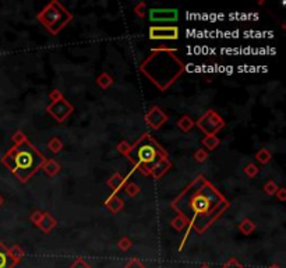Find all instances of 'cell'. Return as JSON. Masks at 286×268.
I'll list each match as a JSON object with an SVG mask.
<instances>
[{
  "label": "cell",
  "mask_w": 286,
  "mask_h": 268,
  "mask_svg": "<svg viewBox=\"0 0 286 268\" xmlns=\"http://www.w3.org/2000/svg\"><path fill=\"white\" fill-rule=\"evenodd\" d=\"M255 228H257L255 222L250 220V218H245V220H242L240 222H239V225H237V229H239V230H240V232L246 236L251 235L254 230H255Z\"/></svg>",
  "instance_id": "cell-17"
},
{
  "label": "cell",
  "mask_w": 286,
  "mask_h": 268,
  "mask_svg": "<svg viewBox=\"0 0 286 268\" xmlns=\"http://www.w3.org/2000/svg\"><path fill=\"white\" fill-rule=\"evenodd\" d=\"M62 98H65V95L59 91V89H52L49 92V99L50 102H56V101H60Z\"/></svg>",
  "instance_id": "cell-36"
},
{
  "label": "cell",
  "mask_w": 286,
  "mask_h": 268,
  "mask_svg": "<svg viewBox=\"0 0 286 268\" xmlns=\"http://www.w3.org/2000/svg\"><path fill=\"white\" fill-rule=\"evenodd\" d=\"M243 172H245V175L247 176V178L254 179L255 176H257V175H258V173H260V168H258L255 163L250 162V163H247V165H246Z\"/></svg>",
  "instance_id": "cell-27"
},
{
  "label": "cell",
  "mask_w": 286,
  "mask_h": 268,
  "mask_svg": "<svg viewBox=\"0 0 286 268\" xmlns=\"http://www.w3.org/2000/svg\"><path fill=\"white\" fill-rule=\"evenodd\" d=\"M194 159H196L197 162H200V163L205 162V161L208 159V151H207L205 148H200V150H197L196 153H194Z\"/></svg>",
  "instance_id": "cell-29"
},
{
  "label": "cell",
  "mask_w": 286,
  "mask_h": 268,
  "mask_svg": "<svg viewBox=\"0 0 286 268\" xmlns=\"http://www.w3.org/2000/svg\"><path fill=\"white\" fill-rule=\"evenodd\" d=\"M1 204H3V197L0 195V205H1Z\"/></svg>",
  "instance_id": "cell-40"
},
{
  "label": "cell",
  "mask_w": 286,
  "mask_h": 268,
  "mask_svg": "<svg viewBox=\"0 0 286 268\" xmlns=\"http://www.w3.org/2000/svg\"><path fill=\"white\" fill-rule=\"evenodd\" d=\"M113 82H114V78L110 76L109 73H101L97 77V80H95V84L98 85L99 88H102V89H107V88H110L112 85H113Z\"/></svg>",
  "instance_id": "cell-18"
},
{
  "label": "cell",
  "mask_w": 286,
  "mask_h": 268,
  "mask_svg": "<svg viewBox=\"0 0 286 268\" xmlns=\"http://www.w3.org/2000/svg\"><path fill=\"white\" fill-rule=\"evenodd\" d=\"M229 207L226 197L204 175H197L171 203L172 210L187 221L190 229L198 235L213 227Z\"/></svg>",
  "instance_id": "cell-1"
},
{
  "label": "cell",
  "mask_w": 286,
  "mask_h": 268,
  "mask_svg": "<svg viewBox=\"0 0 286 268\" xmlns=\"http://www.w3.org/2000/svg\"><path fill=\"white\" fill-rule=\"evenodd\" d=\"M126 158L133 163V166L137 171L147 176L151 173L156 163L164 159H169V155L159 146L155 138L149 136L148 133H144L130 147V151L126 155Z\"/></svg>",
  "instance_id": "cell-4"
},
{
  "label": "cell",
  "mask_w": 286,
  "mask_h": 268,
  "mask_svg": "<svg viewBox=\"0 0 286 268\" xmlns=\"http://www.w3.org/2000/svg\"><path fill=\"white\" fill-rule=\"evenodd\" d=\"M70 268H91V264L88 261L85 260V259H82V257H78L77 260L74 261L73 264H72V267Z\"/></svg>",
  "instance_id": "cell-33"
},
{
  "label": "cell",
  "mask_w": 286,
  "mask_h": 268,
  "mask_svg": "<svg viewBox=\"0 0 286 268\" xmlns=\"http://www.w3.org/2000/svg\"><path fill=\"white\" fill-rule=\"evenodd\" d=\"M171 168H172L171 161H169V159H164V161H161V162L156 163L155 166L152 168V171H151V173H149V175H151V176H152L154 179H156V180H158V179H161L162 176H165V175L169 172V169H171Z\"/></svg>",
  "instance_id": "cell-13"
},
{
  "label": "cell",
  "mask_w": 286,
  "mask_h": 268,
  "mask_svg": "<svg viewBox=\"0 0 286 268\" xmlns=\"http://www.w3.org/2000/svg\"><path fill=\"white\" fill-rule=\"evenodd\" d=\"M221 268H246V267L243 266V264H240V263H239L235 257H230V259H229V260L226 261V263H225Z\"/></svg>",
  "instance_id": "cell-32"
},
{
  "label": "cell",
  "mask_w": 286,
  "mask_h": 268,
  "mask_svg": "<svg viewBox=\"0 0 286 268\" xmlns=\"http://www.w3.org/2000/svg\"><path fill=\"white\" fill-rule=\"evenodd\" d=\"M57 222L56 220L50 215V214H48V212H43V217H42L41 222H39V225H38V228L41 229L43 233H49V232H52L55 228H56Z\"/></svg>",
  "instance_id": "cell-14"
},
{
  "label": "cell",
  "mask_w": 286,
  "mask_h": 268,
  "mask_svg": "<svg viewBox=\"0 0 286 268\" xmlns=\"http://www.w3.org/2000/svg\"><path fill=\"white\" fill-rule=\"evenodd\" d=\"M133 247V240H131L129 236H122L119 240H117V249L122 250V252H127Z\"/></svg>",
  "instance_id": "cell-26"
},
{
  "label": "cell",
  "mask_w": 286,
  "mask_h": 268,
  "mask_svg": "<svg viewBox=\"0 0 286 268\" xmlns=\"http://www.w3.org/2000/svg\"><path fill=\"white\" fill-rule=\"evenodd\" d=\"M42 217H43V211H39V210H36V211H34L31 214V217H30V221L33 222L35 227H38L39 225V222H41Z\"/></svg>",
  "instance_id": "cell-34"
},
{
  "label": "cell",
  "mask_w": 286,
  "mask_h": 268,
  "mask_svg": "<svg viewBox=\"0 0 286 268\" xmlns=\"http://www.w3.org/2000/svg\"><path fill=\"white\" fill-rule=\"evenodd\" d=\"M171 227L175 229V230H178V232H181L183 229L186 227H188V222L181 215H176L173 220L171 221ZM188 229H190V227H188Z\"/></svg>",
  "instance_id": "cell-24"
},
{
  "label": "cell",
  "mask_w": 286,
  "mask_h": 268,
  "mask_svg": "<svg viewBox=\"0 0 286 268\" xmlns=\"http://www.w3.org/2000/svg\"><path fill=\"white\" fill-rule=\"evenodd\" d=\"M123 190H124V193L129 195V197H137V195L141 193V189L137 183H134V182H127L124 187H123Z\"/></svg>",
  "instance_id": "cell-23"
},
{
  "label": "cell",
  "mask_w": 286,
  "mask_h": 268,
  "mask_svg": "<svg viewBox=\"0 0 286 268\" xmlns=\"http://www.w3.org/2000/svg\"><path fill=\"white\" fill-rule=\"evenodd\" d=\"M130 147L131 146L129 144V143H127V141H126V140H122V141H120V143L116 146V150H117L120 154L126 156V155L129 154V151H130Z\"/></svg>",
  "instance_id": "cell-31"
},
{
  "label": "cell",
  "mask_w": 286,
  "mask_h": 268,
  "mask_svg": "<svg viewBox=\"0 0 286 268\" xmlns=\"http://www.w3.org/2000/svg\"><path fill=\"white\" fill-rule=\"evenodd\" d=\"M16 264L8 256V249L0 240V268H14Z\"/></svg>",
  "instance_id": "cell-15"
},
{
  "label": "cell",
  "mask_w": 286,
  "mask_h": 268,
  "mask_svg": "<svg viewBox=\"0 0 286 268\" xmlns=\"http://www.w3.org/2000/svg\"><path fill=\"white\" fill-rule=\"evenodd\" d=\"M133 11L136 13V16L143 18V17L145 16V13H147V3L145 1H140V3L136 4V7H134Z\"/></svg>",
  "instance_id": "cell-30"
},
{
  "label": "cell",
  "mask_w": 286,
  "mask_h": 268,
  "mask_svg": "<svg viewBox=\"0 0 286 268\" xmlns=\"http://www.w3.org/2000/svg\"><path fill=\"white\" fill-rule=\"evenodd\" d=\"M200 268H211V267H210L208 264H201V267Z\"/></svg>",
  "instance_id": "cell-39"
},
{
  "label": "cell",
  "mask_w": 286,
  "mask_h": 268,
  "mask_svg": "<svg viewBox=\"0 0 286 268\" xmlns=\"http://www.w3.org/2000/svg\"><path fill=\"white\" fill-rule=\"evenodd\" d=\"M148 14L151 23H175L179 18L176 8H149Z\"/></svg>",
  "instance_id": "cell-10"
},
{
  "label": "cell",
  "mask_w": 286,
  "mask_h": 268,
  "mask_svg": "<svg viewBox=\"0 0 286 268\" xmlns=\"http://www.w3.org/2000/svg\"><path fill=\"white\" fill-rule=\"evenodd\" d=\"M148 37L151 41H176L179 38V28L176 25H151Z\"/></svg>",
  "instance_id": "cell-8"
},
{
  "label": "cell",
  "mask_w": 286,
  "mask_h": 268,
  "mask_svg": "<svg viewBox=\"0 0 286 268\" xmlns=\"http://www.w3.org/2000/svg\"><path fill=\"white\" fill-rule=\"evenodd\" d=\"M275 197L278 198L281 203H284L286 201V190L284 187H279L278 190H277V193H275Z\"/></svg>",
  "instance_id": "cell-37"
},
{
  "label": "cell",
  "mask_w": 286,
  "mask_h": 268,
  "mask_svg": "<svg viewBox=\"0 0 286 268\" xmlns=\"http://www.w3.org/2000/svg\"><path fill=\"white\" fill-rule=\"evenodd\" d=\"M255 159L260 163H262V165H265V163H268L272 159V154L267 148H261L260 151L255 153Z\"/></svg>",
  "instance_id": "cell-25"
},
{
  "label": "cell",
  "mask_w": 286,
  "mask_h": 268,
  "mask_svg": "<svg viewBox=\"0 0 286 268\" xmlns=\"http://www.w3.org/2000/svg\"><path fill=\"white\" fill-rule=\"evenodd\" d=\"M63 147H65V144L59 137H52L48 141V150L52 154H59L63 150Z\"/></svg>",
  "instance_id": "cell-22"
},
{
  "label": "cell",
  "mask_w": 286,
  "mask_h": 268,
  "mask_svg": "<svg viewBox=\"0 0 286 268\" xmlns=\"http://www.w3.org/2000/svg\"><path fill=\"white\" fill-rule=\"evenodd\" d=\"M36 20L48 30V33L57 35L73 20V14L62 3L52 0L36 14Z\"/></svg>",
  "instance_id": "cell-5"
},
{
  "label": "cell",
  "mask_w": 286,
  "mask_h": 268,
  "mask_svg": "<svg viewBox=\"0 0 286 268\" xmlns=\"http://www.w3.org/2000/svg\"><path fill=\"white\" fill-rule=\"evenodd\" d=\"M268 268H282L279 264H271V266H268Z\"/></svg>",
  "instance_id": "cell-38"
},
{
  "label": "cell",
  "mask_w": 286,
  "mask_h": 268,
  "mask_svg": "<svg viewBox=\"0 0 286 268\" xmlns=\"http://www.w3.org/2000/svg\"><path fill=\"white\" fill-rule=\"evenodd\" d=\"M139 70L159 91H166L184 73L186 66L175 49L156 48L140 63Z\"/></svg>",
  "instance_id": "cell-2"
},
{
  "label": "cell",
  "mask_w": 286,
  "mask_h": 268,
  "mask_svg": "<svg viewBox=\"0 0 286 268\" xmlns=\"http://www.w3.org/2000/svg\"><path fill=\"white\" fill-rule=\"evenodd\" d=\"M126 183H127V178H126L124 175H122V173H119V172L113 173V175L110 176V179H107V185L109 186V189L113 191L114 194H117L120 190H123V187H124Z\"/></svg>",
  "instance_id": "cell-11"
},
{
  "label": "cell",
  "mask_w": 286,
  "mask_h": 268,
  "mask_svg": "<svg viewBox=\"0 0 286 268\" xmlns=\"http://www.w3.org/2000/svg\"><path fill=\"white\" fill-rule=\"evenodd\" d=\"M196 126V122L187 116V115H184V116H181L179 120H178V127H179L180 130L183 131V133H188V131H191V129Z\"/></svg>",
  "instance_id": "cell-20"
},
{
  "label": "cell",
  "mask_w": 286,
  "mask_h": 268,
  "mask_svg": "<svg viewBox=\"0 0 286 268\" xmlns=\"http://www.w3.org/2000/svg\"><path fill=\"white\" fill-rule=\"evenodd\" d=\"M41 169L45 172V175H46V176L53 178V176H56L57 173L60 172V165H59V162H56L55 159H49V158H46V161H45V163L42 165Z\"/></svg>",
  "instance_id": "cell-16"
},
{
  "label": "cell",
  "mask_w": 286,
  "mask_h": 268,
  "mask_svg": "<svg viewBox=\"0 0 286 268\" xmlns=\"http://www.w3.org/2000/svg\"><path fill=\"white\" fill-rule=\"evenodd\" d=\"M8 256H10V259L14 261V264H18L20 261L23 260V257L25 256L24 249L21 247V246H18V244H14V246H11L10 249H8Z\"/></svg>",
  "instance_id": "cell-19"
},
{
  "label": "cell",
  "mask_w": 286,
  "mask_h": 268,
  "mask_svg": "<svg viewBox=\"0 0 286 268\" xmlns=\"http://www.w3.org/2000/svg\"><path fill=\"white\" fill-rule=\"evenodd\" d=\"M144 120L152 130H158L169 120V116L165 114L159 106L155 105L149 108V111L144 115Z\"/></svg>",
  "instance_id": "cell-9"
},
{
  "label": "cell",
  "mask_w": 286,
  "mask_h": 268,
  "mask_svg": "<svg viewBox=\"0 0 286 268\" xmlns=\"http://www.w3.org/2000/svg\"><path fill=\"white\" fill-rule=\"evenodd\" d=\"M105 207H107L109 211L112 214H119L124 208V200H123L120 195L117 194H110L105 200Z\"/></svg>",
  "instance_id": "cell-12"
},
{
  "label": "cell",
  "mask_w": 286,
  "mask_h": 268,
  "mask_svg": "<svg viewBox=\"0 0 286 268\" xmlns=\"http://www.w3.org/2000/svg\"><path fill=\"white\" fill-rule=\"evenodd\" d=\"M196 126L205 136H216L226 126V123L215 111L210 109L197 120Z\"/></svg>",
  "instance_id": "cell-6"
},
{
  "label": "cell",
  "mask_w": 286,
  "mask_h": 268,
  "mask_svg": "<svg viewBox=\"0 0 286 268\" xmlns=\"http://www.w3.org/2000/svg\"><path fill=\"white\" fill-rule=\"evenodd\" d=\"M124 268H145V264L139 259H131V260L127 261Z\"/></svg>",
  "instance_id": "cell-35"
},
{
  "label": "cell",
  "mask_w": 286,
  "mask_h": 268,
  "mask_svg": "<svg viewBox=\"0 0 286 268\" xmlns=\"http://www.w3.org/2000/svg\"><path fill=\"white\" fill-rule=\"evenodd\" d=\"M11 140L14 146L3 155L1 163L25 185L41 169L46 161V156L34 146L21 130L16 131Z\"/></svg>",
  "instance_id": "cell-3"
},
{
  "label": "cell",
  "mask_w": 286,
  "mask_h": 268,
  "mask_svg": "<svg viewBox=\"0 0 286 268\" xmlns=\"http://www.w3.org/2000/svg\"><path fill=\"white\" fill-rule=\"evenodd\" d=\"M46 112L57 123H65L67 120V117L74 112V106L66 98H62L60 101L50 102L49 105L46 106Z\"/></svg>",
  "instance_id": "cell-7"
},
{
  "label": "cell",
  "mask_w": 286,
  "mask_h": 268,
  "mask_svg": "<svg viewBox=\"0 0 286 268\" xmlns=\"http://www.w3.org/2000/svg\"><path fill=\"white\" fill-rule=\"evenodd\" d=\"M201 144L208 150V151H214L216 150L219 144H221V140L218 138V136H205L203 140H201Z\"/></svg>",
  "instance_id": "cell-21"
},
{
  "label": "cell",
  "mask_w": 286,
  "mask_h": 268,
  "mask_svg": "<svg viewBox=\"0 0 286 268\" xmlns=\"http://www.w3.org/2000/svg\"><path fill=\"white\" fill-rule=\"evenodd\" d=\"M278 189H279L278 185H277L274 180H268V182L264 185V191H265L268 195H275Z\"/></svg>",
  "instance_id": "cell-28"
}]
</instances>
